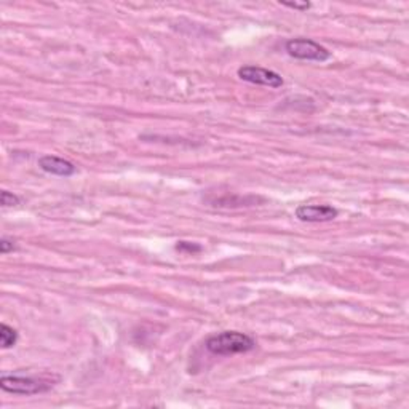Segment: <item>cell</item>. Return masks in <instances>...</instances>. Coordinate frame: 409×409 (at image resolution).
Segmentation results:
<instances>
[{
    "label": "cell",
    "mask_w": 409,
    "mask_h": 409,
    "mask_svg": "<svg viewBox=\"0 0 409 409\" xmlns=\"http://www.w3.org/2000/svg\"><path fill=\"white\" fill-rule=\"evenodd\" d=\"M207 350L218 357H231V355L248 353L256 348V341L251 336L238 331H222V333L209 336L207 339Z\"/></svg>",
    "instance_id": "1"
},
{
    "label": "cell",
    "mask_w": 409,
    "mask_h": 409,
    "mask_svg": "<svg viewBox=\"0 0 409 409\" xmlns=\"http://www.w3.org/2000/svg\"><path fill=\"white\" fill-rule=\"evenodd\" d=\"M55 381H59V376H2L0 387L4 392L13 395H40L47 393L55 386Z\"/></svg>",
    "instance_id": "2"
},
{
    "label": "cell",
    "mask_w": 409,
    "mask_h": 409,
    "mask_svg": "<svg viewBox=\"0 0 409 409\" xmlns=\"http://www.w3.org/2000/svg\"><path fill=\"white\" fill-rule=\"evenodd\" d=\"M285 50L288 55L300 61H315L324 63L331 58V53L323 45L317 44L312 39H290L285 44Z\"/></svg>",
    "instance_id": "3"
},
{
    "label": "cell",
    "mask_w": 409,
    "mask_h": 409,
    "mask_svg": "<svg viewBox=\"0 0 409 409\" xmlns=\"http://www.w3.org/2000/svg\"><path fill=\"white\" fill-rule=\"evenodd\" d=\"M237 74L243 82L252 83V85L280 88V87H283V83H285L279 72L270 71L266 68H260V66H243V68L238 69Z\"/></svg>",
    "instance_id": "4"
},
{
    "label": "cell",
    "mask_w": 409,
    "mask_h": 409,
    "mask_svg": "<svg viewBox=\"0 0 409 409\" xmlns=\"http://www.w3.org/2000/svg\"><path fill=\"white\" fill-rule=\"evenodd\" d=\"M294 214L303 222H328L338 218L339 212L331 204H300Z\"/></svg>",
    "instance_id": "5"
},
{
    "label": "cell",
    "mask_w": 409,
    "mask_h": 409,
    "mask_svg": "<svg viewBox=\"0 0 409 409\" xmlns=\"http://www.w3.org/2000/svg\"><path fill=\"white\" fill-rule=\"evenodd\" d=\"M40 170H44L48 174H55V176L71 178L77 173V166L72 161L56 157V155H44L39 159Z\"/></svg>",
    "instance_id": "6"
},
{
    "label": "cell",
    "mask_w": 409,
    "mask_h": 409,
    "mask_svg": "<svg viewBox=\"0 0 409 409\" xmlns=\"http://www.w3.org/2000/svg\"><path fill=\"white\" fill-rule=\"evenodd\" d=\"M16 342H18L16 329L8 326L7 323H2V326H0V344H2V348L15 347Z\"/></svg>",
    "instance_id": "7"
},
{
    "label": "cell",
    "mask_w": 409,
    "mask_h": 409,
    "mask_svg": "<svg viewBox=\"0 0 409 409\" xmlns=\"http://www.w3.org/2000/svg\"><path fill=\"white\" fill-rule=\"evenodd\" d=\"M20 202H21V198L16 194H13V192L2 190V194H0V203H2L4 208L16 207V204H20Z\"/></svg>",
    "instance_id": "8"
},
{
    "label": "cell",
    "mask_w": 409,
    "mask_h": 409,
    "mask_svg": "<svg viewBox=\"0 0 409 409\" xmlns=\"http://www.w3.org/2000/svg\"><path fill=\"white\" fill-rule=\"evenodd\" d=\"M176 250L194 255V252H200L202 251V246L197 245V243H190V242H178Z\"/></svg>",
    "instance_id": "9"
},
{
    "label": "cell",
    "mask_w": 409,
    "mask_h": 409,
    "mask_svg": "<svg viewBox=\"0 0 409 409\" xmlns=\"http://www.w3.org/2000/svg\"><path fill=\"white\" fill-rule=\"evenodd\" d=\"M281 5L286 8H291V10H298V11H307L310 7H312V4L310 2H304V4H298V2H281Z\"/></svg>",
    "instance_id": "10"
},
{
    "label": "cell",
    "mask_w": 409,
    "mask_h": 409,
    "mask_svg": "<svg viewBox=\"0 0 409 409\" xmlns=\"http://www.w3.org/2000/svg\"><path fill=\"white\" fill-rule=\"evenodd\" d=\"M13 250H15L13 240H10L7 237H4L2 240H0V252H2V255H7V252L13 251Z\"/></svg>",
    "instance_id": "11"
}]
</instances>
